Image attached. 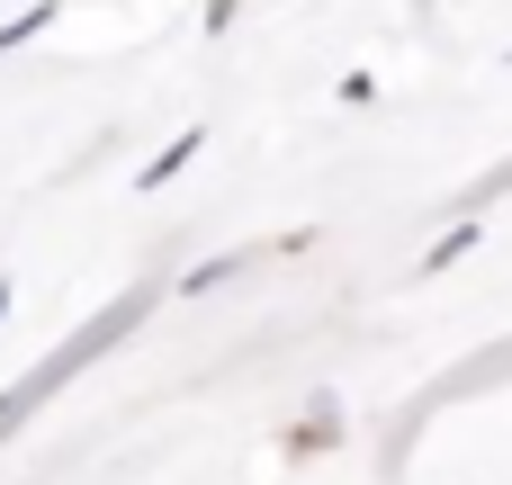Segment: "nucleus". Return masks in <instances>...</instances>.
<instances>
[]
</instances>
